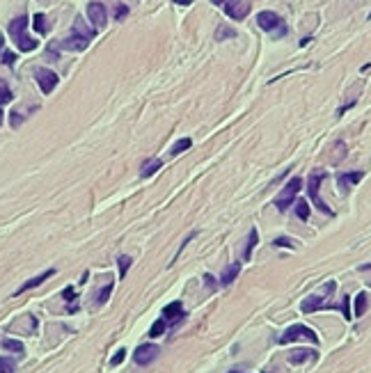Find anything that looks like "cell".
Wrapping results in <instances>:
<instances>
[{
    "label": "cell",
    "mask_w": 371,
    "mask_h": 373,
    "mask_svg": "<svg viewBox=\"0 0 371 373\" xmlns=\"http://www.w3.org/2000/svg\"><path fill=\"white\" fill-rule=\"evenodd\" d=\"M0 126H3V110H0Z\"/></svg>",
    "instance_id": "42"
},
{
    "label": "cell",
    "mask_w": 371,
    "mask_h": 373,
    "mask_svg": "<svg viewBox=\"0 0 371 373\" xmlns=\"http://www.w3.org/2000/svg\"><path fill=\"white\" fill-rule=\"evenodd\" d=\"M300 188H302V178H300V176H293L289 184L284 186V190H282L280 195L275 197L273 204L277 206V211L284 213L289 206H293V200H296V195L300 192Z\"/></svg>",
    "instance_id": "4"
},
{
    "label": "cell",
    "mask_w": 371,
    "mask_h": 373,
    "mask_svg": "<svg viewBox=\"0 0 371 373\" xmlns=\"http://www.w3.org/2000/svg\"><path fill=\"white\" fill-rule=\"evenodd\" d=\"M259 243V232L257 229H250V236H247V245H245V252H243V259L245 261H250L252 259V250H254V245Z\"/></svg>",
    "instance_id": "18"
},
{
    "label": "cell",
    "mask_w": 371,
    "mask_h": 373,
    "mask_svg": "<svg viewBox=\"0 0 371 373\" xmlns=\"http://www.w3.org/2000/svg\"><path fill=\"white\" fill-rule=\"evenodd\" d=\"M318 352L312 348H296V350L289 352V362L291 364H305V362H316Z\"/></svg>",
    "instance_id": "13"
},
{
    "label": "cell",
    "mask_w": 371,
    "mask_h": 373,
    "mask_svg": "<svg viewBox=\"0 0 371 373\" xmlns=\"http://www.w3.org/2000/svg\"><path fill=\"white\" fill-rule=\"evenodd\" d=\"M334 288H337V282L330 280L325 282V286H323V296H309L302 300L300 309H302V314H312V312H318V309H337V304H330L325 302L328 298H332Z\"/></svg>",
    "instance_id": "2"
},
{
    "label": "cell",
    "mask_w": 371,
    "mask_h": 373,
    "mask_svg": "<svg viewBox=\"0 0 371 373\" xmlns=\"http://www.w3.org/2000/svg\"><path fill=\"white\" fill-rule=\"evenodd\" d=\"M190 146H193V140H190V138H181V140L177 142V144L172 146V156H177V154H181V152H186V149H190Z\"/></svg>",
    "instance_id": "27"
},
{
    "label": "cell",
    "mask_w": 371,
    "mask_h": 373,
    "mask_svg": "<svg viewBox=\"0 0 371 373\" xmlns=\"http://www.w3.org/2000/svg\"><path fill=\"white\" fill-rule=\"evenodd\" d=\"M55 275V270L53 268H49L46 272H42V275H37V277H33V280H28L26 284H21V286L14 291V298L17 296H21V293H26V291H30V288H35V286H39V284H44V282L49 280V277H53Z\"/></svg>",
    "instance_id": "15"
},
{
    "label": "cell",
    "mask_w": 371,
    "mask_h": 373,
    "mask_svg": "<svg viewBox=\"0 0 371 373\" xmlns=\"http://www.w3.org/2000/svg\"><path fill=\"white\" fill-rule=\"evenodd\" d=\"M33 26H35V30H37L39 34H46L49 32V26H46V16L44 14H35V18H33Z\"/></svg>",
    "instance_id": "25"
},
{
    "label": "cell",
    "mask_w": 371,
    "mask_h": 373,
    "mask_svg": "<svg viewBox=\"0 0 371 373\" xmlns=\"http://www.w3.org/2000/svg\"><path fill=\"white\" fill-rule=\"evenodd\" d=\"M257 26L261 30H266L268 34H273L275 39H282L286 32H289V28L286 23L280 18V14H275V12H259L257 14Z\"/></svg>",
    "instance_id": "3"
},
{
    "label": "cell",
    "mask_w": 371,
    "mask_h": 373,
    "mask_svg": "<svg viewBox=\"0 0 371 373\" xmlns=\"http://www.w3.org/2000/svg\"><path fill=\"white\" fill-rule=\"evenodd\" d=\"M238 272H241V264H238V261H234L231 266H227L225 272L220 275V286H229L231 282L238 277Z\"/></svg>",
    "instance_id": "16"
},
{
    "label": "cell",
    "mask_w": 371,
    "mask_h": 373,
    "mask_svg": "<svg viewBox=\"0 0 371 373\" xmlns=\"http://www.w3.org/2000/svg\"><path fill=\"white\" fill-rule=\"evenodd\" d=\"M87 46H90V39L83 37V34H76V32L60 42V48L62 50H85Z\"/></svg>",
    "instance_id": "12"
},
{
    "label": "cell",
    "mask_w": 371,
    "mask_h": 373,
    "mask_svg": "<svg viewBox=\"0 0 371 373\" xmlns=\"http://www.w3.org/2000/svg\"><path fill=\"white\" fill-rule=\"evenodd\" d=\"M158 346L156 344H142V346H138V350H135L133 360L138 366H149V364L156 362V357H158Z\"/></svg>",
    "instance_id": "9"
},
{
    "label": "cell",
    "mask_w": 371,
    "mask_h": 373,
    "mask_svg": "<svg viewBox=\"0 0 371 373\" xmlns=\"http://www.w3.org/2000/svg\"><path fill=\"white\" fill-rule=\"evenodd\" d=\"M131 264H133V261H131V256H126V254H122V256L117 259V266H119V280H124V277H126V272H129Z\"/></svg>",
    "instance_id": "22"
},
{
    "label": "cell",
    "mask_w": 371,
    "mask_h": 373,
    "mask_svg": "<svg viewBox=\"0 0 371 373\" xmlns=\"http://www.w3.org/2000/svg\"><path fill=\"white\" fill-rule=\"evenodd\" d=\"M62 298H65L67 302H74V286H67L65 293H62Z\"/></svg>",
    "instance_id": "38"
},
{
    "label": "cell",
    "mask_w": 371,
    "mask_h": 373,
    "mask_svg": "<svg viewBox=\"0 0 371 373\" xmlns=\"http://www.w3.org/2000/svg\"><path fill=\"white\" fill-rule=\"evenodd\" d=\"M293 208H296V216L300 218L302 222H305L307 218H309V204H307L305 200H298V202H296V206H293Z\"/></svg>",
    "instance_id": "21"
},
{
    "label": "cell",
    "mask_w": 371,
    "mask_h": 373,
    "mask_svg": "<svg viewBox=\"0 0 371 373\" xmlns=\"http://www.w3.org/2000/svg\"><path fill=\"white\" fill-rule=\"evenodd\" d=\"M35 78H37V85H39V90H42L44 94H51L55 87H58V82H60L58 74L51 71V69H46V66L35 69Z\"/></svg>",
    "instance_id": "7"
},
{
    "label": "cell",
    "mask_w": 371,
    "mask_h": 373,
    "mask_svg": "<svg viewBox=\"0 0 371 373\" xmlns=\"http://www.w3.org/2000/svg\"><path fill=\"white\" fill-rule=\"evenodd\" d=\"M174 2H177V5H183V7H186V5H190L193 0H174Z\"/></svg>",
    "instance_id": "39"
},
{
    "label": "cell",
    "mask_w": 371,
    "mask_h": 373,
    "mask_svg": "<svg viewBox=\"0 0 371 373\" xmlns=\"http://www.w3.org/2000/svg\"><path fill=\"white\" fill-rule=\"evenodd\" d=\"M273 245L275 248H296V243H293V240H291V238H284V236H280V238H275L273 240Z\"/></svg>",
    "instance_id": "32"
},
{
    "label": "cell",
    "mask_w": 371,
    "mask_h": 373,
    "mask_svg": "<svg viewBox=\"0 0 371 373\" xmlns=\"http://www.w3.org/2000/svg\"><path fill=\"white\" fill-rule=\"evenodd\" d=\"M364 309H366V293H357L355 296V316H362L364 314Z\"/></svg>",
    "instance_id": "24"
},
{
    "label": "cell",
    "mask_w": 371,
    "mask_h": 373,
    "mask_svg": "<svg viewBox=\"0 0 371 373\" xmlns=\"http://www.w3.org/2000/svg\"><path fill=\"white\" fill-rule=\"evenodd\" d=\"M298 339H307L312 341V344H318V334L312 330V328H307V325H291V328H286L284 334L280 336V344H291V341H298Z\"/></svg>",
    "instance_id": "6"
},
{
    "label": "cell",
    "mask_w": 371,
    "mask_h": 373,
    "mask_svg": "<svg viewBox=\"0 0 371 373\" xmlns=\"http://www.w3.org/2000/svg\"><path fill=\"white\" fill-rule=\"evenodd\" d=\"M124 360H126V350L122 348V350H117V352L113 355V360H110V366H119Z\"/></svg>",
    "instance_id": "33"
},
{
    "label": "cell",
    "mask_w": 371,
    "mask_h": 373,
    "mask_svg": "<svg viewBox=\"0 0 371 373\" xmlns=\"http://www.w3.org/2000/svg\"><path fill=\"white\" fill-rule=\"evenodd\" d=\"M126 16H129V7H126V5L115 7V18H117V21H122V18H126Z\"/></svg>",
    "instance_id": "35"
},
{
    "label": "cell",
    "mask_w": 371,
    "mask_h": 373,
    "mask_svg": "<svg viewBox=\"0 0 371 373\" xmlns=\"http://www.w3.org/2000/svg\"><path fill=\"white\" fill-rule=\"evenodd\" d=\"M369 18H371V14H369Z\"/></svg>",
    "instance_id": "44"
},
{
    "label": "cell",
    "mask_w": 371,
    "mask_h": 373,
    "mask_svg": "<svg viewBox=\"0 0 371 373\" xmlns=\"http://www.w3.org/2000/svg\"><path fill=\"white\" fill-rule=\"evenodd\" d=\"M250 10H252V2H250V0H227L225 2L227 16L234 18V21H243V18L250 14Z\"/></svg>",
    "instance_id": "8"
},
{
    "label": "cell",
    "mask_w": 371,
    "mask_h": 373,
    "mask_svg": "<svg viewBox=\"0 0 371 373\" xmlns=\"http://www.w3.org/2000/svg\"><path fill=\"white\" fill-rule=\"evenodd\" d=\"M10 37H12V42L17 44L19 46V50H23V53H30V50H35L39 46L37 42H35L33 37H28L26 34V30H28V16L26 14H21V16H17V18H12V23H10Z\"/></svg>",
    "instance_id": "1"
},
{
    "label": "cell",
    "mask_w": 371,
    "mask_h": 373,
    "mask_svg": "<svg viewBox=\"0 0 371 373\" xmlns=\"http://www.w3.org/2000/svg\"><path fill=\"white\" fill-rule=\"evenodd\" d=\"M161 168H163V162L158 160V158H151V160H147L145 165H142V172L140 174L147 178V176H151V174H156Z\"/></svg>",
    "instance_id": "19"
},
{
    "label": "cell",
    "mask_w": 371,
    "mask_h": 373,
    "mask_svg": "<svg viewBox=\"0 0 371 373\" xmlns=\"http://www.w3.org/2000/svg\"><path fill=\"white\" fill-rule=\"evenodd\" d=\"M332 152H334V154H332V162H334V165H337V162L346 156V144H344V142H334Z\"/></svg>",
    "instance_id": "29"
},
{
    "label": "cell",
    "mask_w": 371,
    "mask_h": 373,
    "mask_svg": "<svg viewBox=\"0 0 371 373\" xmlns=\"http://www.w3.org/2000/svg\"><path fill=\"white\" fill-rule=\"evenodd\" d=\"M236 37V30L229 26H220L215 30V42H225V39H234Z\"/></svg>",
    "instance_id": "20"
},
{
    "label": "cell",
    "mask_w": 371,
    "mask_h": 373,
    "mask_svg": "<svg viewBox=\"0 0 371 373\" xmlns=\"http://www.w3.org/2000/svg\"><path fill=\"white\" fill-rule=\"evenodd\" d=\"M211 2H213V5H222V2H225V0H211Z\"/></svg>",
    "instance_id": "41"
},
{
    "label": "cell",
    "mask_w": 371,
    "mask_h": 373,
    "mask_svg": "<svg viewBox=\"0 0 371 373\" xmlns=\"http://www.w3.org/2000/svg\"><path fill=\"white\" fill-rule=\"evenodd\" d=\"M5 46V37H3V32H0V48Z\"/></svg>",
    "instance_id": "40"
},
{
    "label": "cell",
    "mask_w": 371,
    "mask_h": 373,
    "mask_svg": "<svg viewBox=\"0 0 371 373\" xmlns=\"http://www.w3.org/2000/svg\"><path fill=\"white\" fill-rule=\"evenodd\" d=\"M362 178H364V172H362V170H355V172H341V174H337V186H339V190L346 195L355 184H360Z\"/></svg>",
    "instance_id": "11"
},
{
    "label": "cell",
    "mask_w": 371,
    "mask_h": 373,
    "mask_svg": "<svg viewBox=\"0 0 371 373\" xmlns=\"http://www.w3.org/2000/svg\"><path fill=\"white\" fill-rule=\"evenodd\" d=\"M74 32H76V34H83V37H87L90 42H92L94 37H97V30L87 28L85 23H83V18H81V16H76V21H74Z\"/></svg>",
    "instance_id": "17"
},
{
    "label": "cell",
    "mask_w": 371,
    "mask_h": 373,
    "mask_svg": "<svg viewBox=\"0 0 371 373\" xmlns=\"http://www.w3.org/2000/svg\"><path fill=\"white\" fill-rule=\"evenodd\" d=\"M325 178V172H312L309 174V181H307V192H309V200L314 202V206H316L318 211L328 213V216H334L332 208H330L325 202L318 197V188H321V181Z\"/></svg>",
    "instance_id": "5"
},
{
    "label": "cell",
    "mask_w": 371,
    "mask_h": 373,
    "mask_svg": "<svg viewBox=\"0 0 371 373\" xmlns=\"http://www.w3.org/2000/svg\"><path fill=\"white\" fill-rule=\"evenodd\" d=\"M183 316H186V312H183V304L179 302V300L165 304V309H163V318H165V323H177V320H181Z\"/></svg>",
    "instance_id": "14"
},
{
    "label": "cell",
    "mask_w": 371,
    "mask_h": 373,
    "mask_svg": "<svg viewBox=\"0 0 371 373\" xmlns=\"http://www.w3.org/2000/svg\"><path fill=\"white\" fill-rule=\"evenodd\" d=\"M0 60H3V64H7V66H14V62H17V55L12 53V50H5V53L0 55Z\"/></svg>",
    "instance_id": "34"
},
{
    "label": "cell",
    "mask_w": 371,
    "mask_h": 373,
    "mask_svg": "<svg viewBox=\"0 0 371 373\" xmlns=\"http://www.w3.org/2000/svg\"><path fill=\"white\" fill-rule=\"evenodd\" d=\"M17 362L12 357H0V373H14Z\"/></svg>",
    "instance_id": "30"
},
{
    "label": "cell",
    "mask_w": 371,
    "mask_h": 373,
    "mask_svg": "<svg viewBox=\"0 0 371 373\" xmlns=\"http://www.w3.org/2000/svg\"><path fill=\"white\" fill-rule=\"evenodd\" d=\"M12 98H14V94H12L10 85H7V82L0 78V103H10Z\"/></svg>",
    "instance_id": "28"
},
{
    "label": "cell",
    "mask_w": 371,
    "mask_h": 373,
    "mask_svg": "<svg viewBox=\"0 0 371 373\" xmlns=\"http://www.w3.org/2000/svg\"><path fill=\"white\" fill-rule=\"evenodd\" d=\"M87 16L94 23V28H106L108 23V10L103 2H90L87 5Z\"/></svg>",
    "instance_id": "10"
},
{
    "label": "cell",
    "mask_w": 371,
    "mask_h": 373,
    "mask_svg": "<svg viewBox=\"0 0 371 373\" xmlns=\"http://www.w3.org/2000/svg\"><path fill=\"white\" fill-rule=\"evenodd\" d=\"M3 348H5V350H14V352H26L23 344L17 339H3Z\"/></svg>",
    "instance_id": "26"
},
{
    "label": "cell",
    "mask_w": 371,
    "mask_h": 373,
    "mask_svg": "<svg viewBox=\"0 0 371 373\" xmlns=\"http://www.w3.org/2000/svg\"><path fill=\"white\" fill-rule=\"evenodd\" d=\"M204 282H206V286H209L211 291H215V288H218V282H215V277H211V275H204Z\"/></svg>",
    "instance_id": "37"
},
{
    "label": "cell",
    "mask_w": 371,
    "mask_h": 373,
    "mask_svg": "<svg viewBox=\"0 0 371 373\" xmlns=\"http://www.w3.org/2000/svg\"><path fill=\"white\" fill-rule=\"evenodd\" d=\"M341 312H344V318H346V320L353 318V316H350V298H348V296H346V298H344V302H341Z\"/></svg>",
    "instance_id": "36"
},
{
    "label": "cell",
    "mask_w": 371,
    "mask_h": 373,
    "mask_svg": "<svg viewBox=\"0 0 371 373\" xmlns=\"http://www.w3.org/2000/svg\"><path fill=\"white\" fill-rule=\"evenodd\" d=\"M110 293H113V282H110V284H108L106 288H101V291H99L97 304H103V302H108V298H110Z\"/></svg>",
    "instance_id": "31"
},
{
    "label": "cell",
    "mask_w": 371,
    "mask_h": 373,
    "mask_svg": "<svg viewBox=\"0 0 371 373\" xmlns=\"http://www.w3.org/2000/svg\"><path fill=\"white\" fill-rule=\"evenodd\" d=\"M165 328H167V323H165V318H158L156 323L151 325V330H149V336L151 339H158V336L165 332Z\"/></svg>",
    "instance_id": "23"
},
{
    "label": "cell",
    "mask_w": 371,
    "mask_h": 373,
    "mask_svg": "<svg viewBox=\"0 0 371 373\" xmlns=\"http://www.w3.org/2000/svg\"><path fill=\"white\" fill-rule=\"evenodd\" d=\"M229 373H243V371H229Z\"/></svg>",
    "instance_id": "43"
}]
</instances>
